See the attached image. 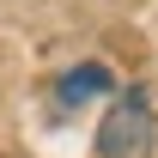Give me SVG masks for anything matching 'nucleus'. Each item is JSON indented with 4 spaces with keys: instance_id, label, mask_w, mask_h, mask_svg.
Segmentation results:
<instances>
[{
    "instance_id": "2",
    "label": "nucleus",
    "mask_w": 158,
    "mask_h": 158,
    "mask_svg": "<svg viewBox=\"0 0 158 158\" xmlns=\"http://www.w3.org/2000/svg\"><path fill=\"white\" fill-rule=\"evenodd\" d=\"M122 85H116V73L103 67V61H85V67H67V73L55 79V98H61V110H85V103H98V98H116Z\"/></svg>"
},
{
    "instance_id": "1",
    "label": "nucleus",
    "mask_w": 158,
    "mask_h": 158,
    "mask_svg": "<svg viewBox=\"0 0 158 158\" xmlns=\"http://www.w3.org/2000/svg\"><path fill=\"white\" fill-rule=\"evenodd\" d=\"M158 152V116H152V98L140 85H122L116 98L103 103V122H98V158H152Z\"/></svg>"
}]
</instances>
